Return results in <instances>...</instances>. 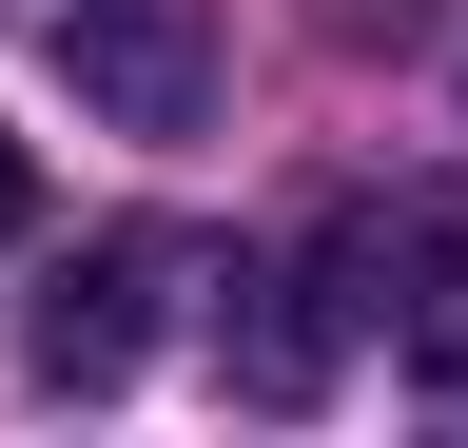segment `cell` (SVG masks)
Here are the masks:
<instances>
[{
    "instance_id": "cell-1",
    "label": "cell",
    "mask_w": 468,
    "mask_h": 448,
    "mask_svg": "<svg viewBox=\"0 0 468 448\" xmlns=\"http://www.w3.org/2000/svg\"><path fill=\"white\" fill-rule=\"evenodd\" d=\"M58 78L117 137H196L215 118V0H58Z\"/></svg>"
},
{
    "instance_id": "cell-2",
    "label": "cell",
    "mask_w": 468,
    "mask_h": 448,
    "mask_svg": "<svg viewBox=\"0 0 468 448\" xmlns=\"http://www.w3.org/2000/svg\"><path fill=\"white\" fill-rule=\"evenodd\" d=\"M371 273H390V293H371V312H390V351L468 410V176L390 195V214H371Z\"/></svg>"
},
{
    "instance_id": "cell-3",
    "label": "cell",
    "mask_w": 468,
    "mask_h": 448,
    "mask_svg": "<svg viewBox=\"0 0 468 448\" xmlns=\"http://www.w3.org/2000/svg\"><path fill=\"white\" fill-rule=\"evenodd\" d=\"M156 234H98L79 273H58V293H39V331H20V351H39V390H117V370H137V331H156Z\"/></svg>"
},
{
    "instance_id": "cell-4",
    "label": "cell",
    "mask_w": 468,
    "mask_h": 448,
    "mask_svg": "<svg viewBox=\"0 0 468 448\" xmlns=\"http://www.w3.org/2000/svg\"><path fill=\"white\" fill-rule=\"evenodd\" d=\"M332 331H351V254L254 273V312H234V390H254V410H313V390H332Z\"/></svg>"
},
{
    "instance_id": "cell-5",
    "label": "cell",
    "mask_w": 468,
    "mask_h": 448,
    "mask_svg": "<svg viewBox=\"0 0 468 448\" xmlns=\"http://www.w3.org/2000/svg\"><path fill=\"white\" fill-rule=\"evenodd\" d=\"M20 214H39V176H20V137H0V234H20Z\"/></svg>"
}]
</instances>
